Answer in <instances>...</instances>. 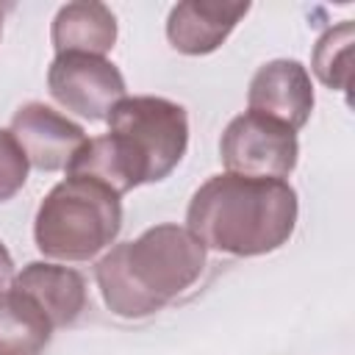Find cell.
Returning a JSON list of instances; mask_svg holds the SVG:
<instances>
[{"mask_svg":"<svg viewBox=\"0 0 355 355\" xmlns=\"http://www.w3.org/2000/svg\"><path fill=\"white\" fill-rule=\"evenodd\" d=\"M122 230V202L108 186L92 178L67 175L42 200L33 219V239L44 258L89 261Z\"/></svg>","mask_w":355,"mask_h":355,"instance_id":"4","label":"cell"},{"mask_svg":"<svg viewBox=\"0 0 355 355\" xmlns=\"http://www.w3.org/2000/svg\"><path fill=\"white\" fill-rule=\"evenodd\" d=\"M352 36H355V25L344 19L341 25L324 31L313 47V72L330 89H338V92L349 89Z\"/></svg>","mask_w":355,"mask_h":355,"instance_id":"13","label":"cell"},{"mask_svg":"<svg viewBox=\"0 0 355 355\" xmlns=\"http://www.w3.org/2000/svg\"><path fill=\"white\" fill-rule=\"evenodd\" d=\"M28 158L11 130L0 128V202L11 200L28 180Z\"/></svg>","mask_w":355,"mask_h":355,"instance_id":"14","label":"cell"},{"mask_svg":"<svg viewBox=\"0 0 355 355\" xmlns=\"http://www.w3.org/2000/svg\"><path fill=\"white\" fill-rule=\"evenodd\" d=\"M11 288L28 297L55 327H69L86 308V280L80 272L58 263L33 261L14 275Z\"/></svg>","mask_w":355,"mask_h":355,"instance_id":"10","label":"cell"},{"mask_svg":"<svg viewBox=\"0 0 355 355\" xmlns=\"http://www.w3.org/2000/svg\"><path fill=\"white\" fill-rule=\"evenodd\" d=\"M47 89L67 111L89 122H103L125 97V78L108 58L64 53L47 69Z\"/></svg>","mask_w":355,"mask_h":355,"instance_id":"6","label":"cell"},{"mask_svg":"<svg viewBox=\"0 0 355 355\" xmlns=\"http://www.w3.org/2000/svg\"><path fill=\"white\" fill-rule=\"evenodd\" d=\"M53 336L47 316L11 286L0 291V355H39Z\"/></svg>","mask_w":355,"mask_h":355,"instance_id":"12","label":"cell"},{"mask_svg":"<svg viewBox=\"0 0 355 355\" xmlns=\"http://www.w3.org/2000/svg\"><path fill=\"white\" fill-rule=\"evenodd\" d=\"M0 33H3V8H0Z\"/></svg>","mask_w":355,"mask_h":355,"instance_id":"16","label":"cell"},{"mask_svg":"<svg viewBox=\"0 0 355 355\" xmlns=\"http://www.w3.org/2000/svg\"><path fill=\"white\" fill-rule=\"evenodd\" d=\"M247 111L275 119L297 133L313 111V83L308 69L294 58H275L258 67L250 80Z\"/></svg>","mask_w":355,"mask_h":355,"instance_id":"7","label":"cell"},{"mask_svg":"<svg viewBox=\"0 0 355 355\" xmlns=\"http://www.w3.org/2000/svg\"><path fill=\"white\" fill-rule=\"evenodd\" d=\"M108 133L86 139L67 175L92 178L114 194L164 180L186 155L189 114L166 97H122L108 114Z\"/></svg>","mask_w":355,"mask_h":355,"instance_id":"1","label":"cell"},{"mask_svg":"<svg viewBox=\"0 0 355 355\" xmlns=\"http://www.w3.org/2000/svg\"><path fill=\"white\" fill-rule=\"evenodd\" d=\"M11 136L22 147L28 164L42 172L67 169L75 153L86 144L83 128L44 103L19 105L11 116Z\"/></svg>","mask_w":355,"mask_h":355,"instance_id":"8","label":"cell"},{"mask_svg":"<svg viewBox=\"0 0 355 355\" xmlns=\"http://www.w3.org/2000/svg\"><path fill=\"white\" fill-rule=\"evenodd\" d=\"M50 36L55 55L83 53V55L105 58V53L114 50L116 42V17L105 3H94V0L67 3L55 14Z\"/></svg>","mask_w":355,"mask_h":355,"instance_id":"11","label":"cell"},{"mask_svg":"<svg viewBox=\"0 0 355 355\" xmlns=\"http://www.w3.org/2000/svg\"><path fill=\"white\" fill-rule=\"evenodd\" d=\"M250 11V3L222 0H186L169 11L166 39L183 55L214 53Z\"/></svg>","mask_w":355,"mask_h":355,"instance_id":"9","label":"cell"},{"mask_svg":"<svg viewBox=\"0 0 355 355\" xmlns=\"http://www.w3.org/2000/svg\"><path fill=\"white\" fill-rule=\"evenodd\" d=\"M208 261L200 239L180 225L147 227L139 239L111 247L94 266L105 308L119 319H144L186 294Z\"/></svg>","mask_w":355,"mask_h":355,"instance_id":"3","label":"cell"},{"mask_svg":"<svg viewBox=\"0 0 355 355\" xmlns=\"http://www.w3.org/2000/svg\"><path fill=\"white\" fill-rule=\"evenodd\" d=\"M297 191L288 180L214 175L189 202L186 225L205 250L252 258L283 247L297 225Z\"/></svg>","mask_w":355,"mask_h":355,"instance_id":"2","label":"cell"},{"mask_svg":"<svg viewBox=\"0 0 355 355\" xmlns=\"http://www.w3.org/2000/svg\"><path fill=\"white\" fill-rule=\"evenodd\" d=\"M219 155L233 175L286 180L297 166L300 144L291 128L244 111L227 122L219 139Z\"/></svg>","mask_w":355,"mask_h":355,"instance_id":"5","label":"cell"},{"mask_svg":"<svg viewBox=\"0 0 355 355\" xmlns=\"http://www.w3.org/2000/svg\"><path fill=\"white\" fill-rule=\"evenodd\" d=\"M11 280H14V261L6 250V244L0 241V291H6L11 286Z\"/></svg>","mask_w":355,"mask_h":355,"instance_id":"15","label":"cell"}]
</instances>
